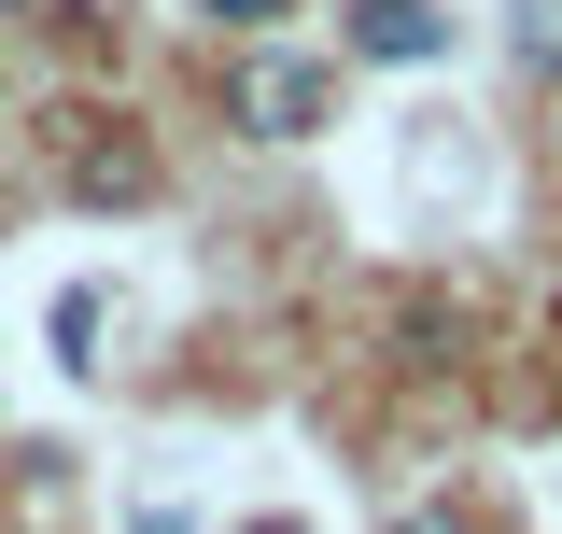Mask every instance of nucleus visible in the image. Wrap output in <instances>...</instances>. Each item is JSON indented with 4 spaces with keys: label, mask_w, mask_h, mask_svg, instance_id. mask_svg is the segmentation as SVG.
I'll return each mask as SVG.
<instances>
[{
    "label": "nucleus",
    "mask_w": 562,
    "mask_h": 534,
    "mask_svg": "<svg viewBox=\"0 0 562 534\" xmlns=\"http://www.w3.org/2000/svg\"><path fill=\"white\" fill-rule=\"evenodd\" d=\"M239 127L254 141H310L324 127V70L295 57V43H254V57H239Z\"/></svg>",
    "instance_id": "1"
},
{
    "label": "nucleus",
    "mask_w": 562,
    "mask_h": 534,
    "mask_svg": "<svg viewBox=\"0 0 562 534\" xmlns=\"http://www.w3.org/2000/svg\"><path fill=\"white\" fill-rule=\"evenodd\" d=\"M70 198H85V211H140V198H155V141H127V127L70 141Z\"/></svg>",
    "instance_id": "2"
},
{
    "label": "nucleus",
    "mask_w": 562,
    "mask_h": 534,
    "mask_svg": "<svg viewBox=\"0 0 562 534\" xmlns=\"http://www.w3.org/2000/svg\"><path fill=\"white\" fill-rule=\"evenodd\" d=\"M351 43H366V57H450V14H436V0H366V14H351Z\"/></svg>",
    "instance_id": "3"
},
{
    "label": "nucleus",
    "mask_w": 562,
    "mask_h": 534,
    "mask_svg": "<svg viewBox=\"0 0 562 534\" xmlns=\"http://www.w3.org/2000/svg\"><path fill=\"white\" fill-rule=\"evenodd\" d=\"M506 57L535 70V85H562V0H520L506 14Z\"/></svg>",
    "instance_id": "4"
},
{
    "label": "nucleus",
    "mask_w": 562,
    "mask_h": 534,
    "mask_svg": "<svg viewBox=\"0 0 562 534\" xmlns=\"http://www.w3.org/2000/svg\"><path fill=\"white\" fill-rule=\"evenodd\" d=\"M211 14H225L239 43H268V29H281V14H295V0H211Z\"/></svg>",
    "instance_id": "5"
},
{
    "label": "nucleus",
    "mask_w": 562,
    "mask_h": 534,
    "mask_svg": "<svg viewBox=\"0 0 562 534\" xmlns=\"http://www.w3.org/2000/svg\"><path fill=\"white\" fill-rule=\"evenodd\" d=\"M394 534H479V521H464V507H408Z\"/></svg>",
    "instance_id": "6"
},
{
    "label": "nucleus",
    "mask_w": 562,
    "mask_h": 534,
    "mask_svg": "<svg viewBox=\"0 0 562 534\" xmlns=\"http://www.w3.org/2000/svg\"><path fill=\"white\" fill-rule=\"evenodd\" d=\"M268 534H295V521H268Z\"/></svg>",
    "instance_id": "7"
},
{
    "label": "nucleus",
    "mask_w": 562,
    "mask_h": 534,
    "mask_svg": "<svg viewBox=\"0 0 562 534\" xmlns=\"http://www.w3.org/2000/svg\"><path fill=\"white\" fill-rule=\"evenodd\" d=\"M0 14H14V0H0Z\"/></svg>",
    "instance_id": "8"
}]
</instances>
